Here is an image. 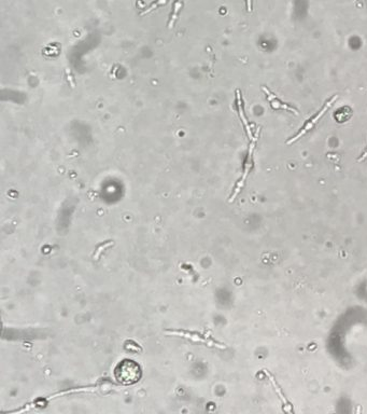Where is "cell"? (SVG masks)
Segmentation results:
<instances>
[{
  "mask_svg": "<svg viewBox=\"0 0 367 414\" xmlns=\"http://www.w3.org/2000/svg\"><path fill=\"white\" fill-rule=\"evenodd\" d=\"M114 376L120 383L124 385H132L140 380V367L133 360H123L114 369Z\"/></svg>",
  "mask_w": 367,
  "mask_h": 414,
  "instance_id": "1",
  "label": "cell"
},
{
  "mask_svg": "<svg viewBox=\"0 0 367 414\" xmlns=\"http://www.w3.org/2000/svg\"><path fill=\"white\" fill-rule=\"evenodd\" d=\"M337 97H338V96L335 95L333 98H332V100H330L328 103H326V105H325V106L322 108L321 112H320V113L316 115V118H313L310 122H308V123L305 125L304 129H302V130L300 132V134H297V135H296V136H294L292 139H290V141H288V142H287V144H288V145L293 144L295 141H297V139L300 138L302 135H304V134H305L306 132H308L309 130H311L312 127H313V125L317 123V121H318L320 118H321V116H322V115H323L326 112H328L329 108L332 106V104H333V103L337 100Z\"/></svg>",
  "mask_w": 367,
  "mask_h": 414,
  "instance_id": "2",
  "label": "cell"
},
{
  "mask_svg": "<svg viewBox=\"0 0 367 414\" xmlns=\"http://www.w3.org/2000/svg\"><path fill=\"white\" fill-rule=\"evenodd\" d=\"M236 94H237V103H238V110H239V115H240V118H241V120H242V123H243L244 127H246V131H247V133H248V136L250 137V139H251V141H256V138H253V136H252V132H251V130H250V126H249V124H248V121H247L246 116H244V113H243L240 92H239V91H237V92H236Z\"/></svg>",
  "mask_w": 367,
  "mask_h": 414,
  "instance_id": "3",
  "label": "cell"
},
{
  "mask_svg": "<svg viewBox=\"0 0 367 414\" xmlns=\"http://www.w3.org/2000/svg\"><path fill=\"white\" fill-rule=\"evenodd\" d=\"M264 372L266 373V376H268V378H269V381L271 382V384H272V386L275 387V390L277 392V394H278V396L279 397H280V399H281V401L283 402V405L285 406V407H289L290 409H291V406H290V404L288 402V400H287V398L284 397V395H283V393H282V390L280 389V387H279V385H278V383L276 382V380H275V377H273L270 373H269V371L268 370H264Z\"/></svg>",
  "mask_w": 367,
  "mask_h": 414,
  "instance_id": "4",
  "label": "cell"
},
{
  "mask_svg": "<svg viewBox=\"0 0 367 414\" xmlns=\"http://www.w3.org/2000/svg\"><path fill=\"white\" fill-rule=\"evenodd\" d=\"M263 90L266 92V94L268 95V100L270 101V103H271V106H272V107H275V108H283V109H287V110H291V112H293L295 114H296V113H299L296 112L295 109L291 108V107H289V106H288V105L282 104L281 102H279L278 100H276L275 96H272L271 93H270L268 90H267L265 86H263Z\"/></svg>",
  "mask_w": 367,
  "mask_h": 414,
  "instance_id": "5",
  "label": "cell"
},
{
  "mask_svg": "<svg viewBox=\"0 0 367 414\" xmlns=\"http://www.w3.org/2000/svg\"><path fill=\"white\" fill-rule=\"evenodd\" d=\"M182 2H183V0H176V2L173 3V10H172V13L170 15L169 23H168V27H169V28L173 27L174 21L177 20V16H178L179 11H180V9H181V7H182Z\"/></svg>",
  "mask_w": 367,
  "mask_h": 414,
  "instance_id": "6",
  "label": "cell"
},
{
  "mask_svg": "<svg viewBox=\"0 0 367 414\" xmlns=\"http://www.w3.org/2000/svg\"><path fill=\"white\" fill-rule=\"evenodd\" d=\"M166 2H167V0H155V2H153L152 4H151V5H150V8L145 10L142 14L148 13V12H150V11H152V10H154L155 8L159 7V5H162V4H164V3H166Z\"/></svg>",
  "mask_w": 367,
  "mask_h": 414,
  "instance_id": "7",
  "label": "cell"
},
{
  "mask_svg": "<svg viewBox=\"0 0 367 414\" xmlns=\"http://www.w3.org/2000/svg\"><path fill=\"white\" fill-rule=\"evenodd\" d=\"M247 9L249 12H251L252 11V0H247Z\"/></svg>",
  "mask_w": 367,
  "mask_h": 414,
  "instance_id": "8",
  "label": "cell"
},
{
  "mask_svg": "<svg viewBox=\"0 0 367 414\" xmlns=\"http://www.w3.org/2000/svg\"><path fill=\"white\" fill-rule=\"evenodd\" d=\"M365 157H367V150H366V151H365V152L363 153V155L360 157V159H359V162H361V161H363V160L365 159Z\"/></svg>",
  "mask_w": 367,
  "mask_h": 414,
  "instance_id": "9",
  "label": "cell"
}]
</instances>
